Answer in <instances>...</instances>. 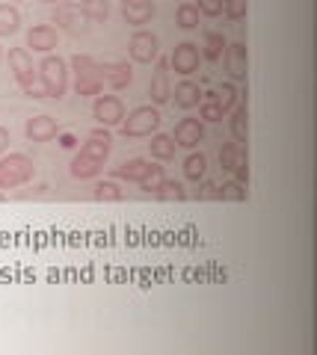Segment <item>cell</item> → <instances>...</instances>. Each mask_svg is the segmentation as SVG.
I'll return each instance as SVG.
<instances>
[{
	"label": "cell",
	"instance_id": "1",
	"mask_svg": "<svg viewBox=\"0 0 317 355\" xmlns=\"http://www.w3.org/2000/svg\"><path fill=\"white\" fill-rule=\"evenodd\" d=\"M110 151H113V133H110V128L98 125L95 130H89V139L80 146V151L71 157V166H69L71 178H78V181H92V178H98L107 166V160H110Z\"/></svg>",
	"mask_w": 317,
	"mask_h": 355
},
{
	"label": "cell",
	"instance_id": "2",
	"mask_svg": "<svg viewBox=\"0 0 317 355\" xmlns=\"http://www.w3.org/2000/svg\"><path fill=\"white\" fill-rule=\"evenodd\" d=\"M39 86H42V95L51 98V101H62L65 92H69V62L62 57H53V53H45V60L39 65Z\"/></svg>",
	"mask_w": 317,
	"mask_h": 355
},
{
	"label": "cell",
	"instance_id": "3",
	"mask_svg": "<svg viewBox=\"0 0 317 355\" xmlns=\"http://www.w3.org/2000/svg\"><path fill=\"white\" fill-rule=\"evenodd\" d=\"M36 178V163L24 151H9L0 154V193L18 190Z\"/></svg>",
	"mask_w": 317,
	"mask_h": 355
},
{
	"label": "cell",
	"instance_id": "4",
	"mask_svg": "<svg viewBox=\"0 0 317 355\" xmlns=\"http://www.w3.org/2000/svg\"><path fill=\"white\" fill-rule=\"evenodd\" d=\"M69 69L74 71V92L80 98H95L104 92L101 69H98V60H92L89 53H74L69 60Z\"/></svg>",
	"mask_w": 317,
	"mask_h": 355
},
{
	"label": "cell",
	"instance_id": "5",
	"mask_svg": "<svg viewBox=\"0 0 317 355\" xmlns=\"http://www.w3.org/2000/svg\"><path fill=\"white\" fill-rule=\"evenodd\" d=\"M9 69H12L15 83L21 86V92L27 98H45L39 86V69L33 65V57L27 48H12L9 51Z\"/></svg>",
	"mask_w": 317,
	"mask_h": 355
},
{
	"label": "cell",
	"instance_id": "6",
	"mask_svg": "<svg viewBox=\"0 0 317 355\" xmlns=\"http://www.w3.org/2000/svg\"><path fill=\"white\" fill-rule=\"evenodd\" d=\"M157 128H160V110L155 104H143V107L125 113L122 125H119V133H122L125 139H143V137L157 133Z\"/></svg>",
	"mask_w": 317,
	"mask_h": 355
},
{
	"label": "cell",
	"instance_id": "7",
	"mask_svg": "<svg viewBox=\"0 0 317 355\" xmlns=\"http://www.w3.org/2000/svg\"><path fill=\"white\" fill-rule=\"evenodd\" d=\"M51 24H57V30L69 33V36H86V33L92 30L89 15H86L78 3H71V0H62V3L53 6Z\"/></svg>",
	"mask_w": 317,
	"mask_h": 355
},
{
	"label": "cell",
	"instance_id": "8",
	"mask_svg": "<svg viewBox=\"0 0 317 355\" xmlns=\"http://www.w3.org/2000/svg\"><path fill=\"white\" fill-rule=\"evenodd\" d=\"M128 57H130V62H139V65H151V62H155L160 57L157 33L139 27L134 36H130V42H128Z\"/></svg>",
	"mask_w": 317,
	"mask_h": 355
},
{
	"label": "cell",
	"instance_id": "9",
	"mask_svg": "<svg viewBox=\"0 0 317 355\" xmlns=\"http://www.w3.org/2000/svg\"><path fill=\"white\" fill-rule=\"evenodd\" d=\"M125 101L119 95H95V104H92V116L101 128H119L125 119Z\"/></svg>",
	"mask_w": 317,
	"mask_h": 355
},
{
	"label": "cell",
	"instance_id": "10",
	"mask_svg": "<svg viewBox=\"0 0 317 355\" xmlns=\"http://www.w3.org/2000/svg\"><path fill=\"white\" fill-rule=\"evenodd\" d=\"M223 62H225V74L232 83H246L249 74V48L243 42H228L223 51Z\"/></svg>",
	"mask_w": 317,
	"mask_h": 355
},
{
	"label": "cell",
	"instance_id": "11",
	"mask_svg": "<svg viewBox=\"0 0 317 355\" xmlns=\"http://www.w3.org/2000/svg\"><path fill=\"white\" fill-rule=\"evenodd\" d=\"M220 166H223V172L234 175V181L249 187V154L243 151V146L225 142V146L220 148Z\"/></svg>",
	"mask_w": 317,
	"mask_h": 355
},
{
	"label": "cell",
	"instance_id": "12",
	"mask_svg": "<svg viewBox=\"0 0 317 355\" xmlns=\"http://www.w3.org/2000/svg\"><path fill=\"white\" fill-rule=\"evenodd\" d=\"M199 62H202L199 44L181 42V44H175V51L169 57V69H175V74H181V77H190V74L199 71Z\"/></svg>",
	"mask_w": 317,
	"mask_h": 355
},
{
	"label": "cell",
	"instance_id": "13",
	"mask_svg": "<svg viewBox=\"0 0 317 355\" xmlns=\"http://www.w3.org/2000/svg\"><path fill=\"white\" fill-rule=\"evenodd\" d=\"M98 69H101V80L104 86H110L113 92H122L134 83V65L128 60H116V62H98Z\"/></svg>",
	"mask_w": 317,
	"mask_h": 355
},
{
	"label": "cell",
	"instance_id": "14",
	"mask_svg": "<svg viewBox=\"0 0 317 355\" xmlns=\"http://www.w3.org/2000/svg\"><path fill=\"white\" fill-rule=\"evenodd\" d=\"M172 139H175V146L178 148H187V151L199 148V142H205V121L196 119V116L181 119L178 125H175Z\"/></svg>",
	"mask_w": 317,
	"mask_h": 355
},
{
	"label": "cell",
	"instance_id": "15",
	"mask_svg": "<svg viewBox=\"0 0 317 355\" xmlns=\"http://www.w3.org/2000/svg\"><path fill=\"white\" fill-rule=\"evenodd\" d=\"M151 104L160 107L172 98V83H169V60H155V74H151V86H148Z\"/></svg>",
	"mask_w": 317,
	"mask_h": 355
},
{
	"label": "cell",
	"instance_id": "16",
	"mask_svg": "<svg viewBox=\"0 0 317 355\" xmlns=\"http://www.w3.org/2000/svg\"><path fill=\"white\" fill-rule=\"evenodd\" d=\"M27 48L36 53H53L60 48V30L53 24H36L27 30Z\"/></svg>",
	"mask_w": 317,
	"mask_h": 355
},
{
	"label": "cell",
	"instance_id": "17",
	"mask_svg": "<svg viewBox=\"0 0 317 355\" xmlns=\"http://www.w3.org/2000/svg\"><path fill=\"white\" fill-rule=\"evenodd\" d=\"M157 12V6H155V0H122V18H125V24L130 27H146L151 18H155Z\"/></svg>",
	"mask_w": 317,
	"mask_h": 355
},
{
	"label": "cell",
	"instance_id": "18",
	"mask_svg": "<svg viewBox=\"0 0 317 355\" xmlns=\"http://www.w3.org/2000/svg\"><path fill=\"white\" fill-rule=\"evenodd\" d=\"M57 133H60L57 121H53L51 116H45V113H39V116L27 119V125H24V137H27V142H51L53 137H57Z\"/></svg>",
	"mask_w": 317,
	"mask_h": 355
},
{
	"label": "cell",
	"instance_id": "19",
	"mask_svg": "<svg viewBox=\"0 0 317 355\" xmlns=\"http://www.w3.org/2000/svg\"><path fill=\"white\" fill-rule=\"evenodd\" d=\"M228 128H232V137H234L237 146L249 142V98L240 101L232 113H228Z\"/></svg>",
	"mask_w": 317,
	"mask_h": 355
},
{
	"label": "cell",
	"instance_id": "20",
	"mask_svg": "<svg viewBox=\"0 0 317 355\" xmlns=\"http://www.w3.org/2000/svg\"><path fill=\"white\" fill-rule=\"evenodd\" d=\"M148 166H151V160H146V157H130V160H125L122 166H116V169H113V178H119V181L139 184V181L146 178Z\"/></svg>",
	"mask_w": 317,
	"mask_h": 355
},
{
	"label": "cell",
	"instance_id": "21",
	"mask_svg": "<svg viewBox=\"0 0 317 355\" xmlns=\"http://www.w3.org/2000/svg\"><path fill=\"white\" fill-rule=\"evenodd\" d=\"M202 89H199V83H193V80H181L178 86H175V92H172V98H175V107H181V110H193V107H199L202 104Z\"/></svg>",
	"mask_w": 317,
	"mask_h": 355
},
{
	"label": "cell",
	"instance_id": "22",
	"mask_svg": "<svg viewBox=\"0 0 317 355\" xmlns=\"http://www.w3.org/2000/svg\"><path fill=\"white\" fill-rule=\"evenodd\" d=\"M175 139L169 137V133H151V142H148V151L151 157H155L157 163H169L175 160Z\"/></svg>",
	"mask_w": 317,
	"mask_h": 355
},
{
	"label": "cell",
	"instance_id": "23",
	"mask_svg": "<svg viewBox=\"0 0 317 355\" xmlns=\"http://www.w3.org/2000/svg\"><path fill=\"white\" fill-rule=\"evenodd\" d=\"M21 30V12L15 3H0V39H9Z\"/></svg>",
	"mask_w": 317,
	"mask_h": 355
},
{
	"label": "cell",
	"instance_id": "24",
	"mask_svg": "<svg viewBox=\"0 0 317 355\" xmlns=\"http://www.w3.org/2000/svg\"><path fill=\"white\" fill-rule=\"evenodd\" d=\"M205 172H207V157L202 151H190V157L184 160V178H187V181H193V184H199L202 178H205Z\"/></svg>",
	"mask_w": 317,
	"mask_h": 355
},
{
	"label": "cell",
	"instance_id": "25",
	"mask_svg": "<svg viewBox=\"0 0 317 355\" xmlns=\"http://www.w3.org/2000/svg\"><path fill=\"white\" fill-rule=\"evenodd\" d=\"M175 24L181 30H196L199 27V9H196L193 0H181L178 9H175Z\"/></svg>",
	"mask_w": 317,
	"mask_h": 355
},
{
	"label": "cell",
	"instance_id": "26",
	"mask_svg": "<svg viewBox=\"0 0 317 355\" xmlns=\"http://www.w3.org/2000/svg\"><path fill=\"white\" fill-rule=\"evenodd\" d=\"M155 198H160V202H184V198H187V190H184V184L175 181V178H163Z\"/></svg>",
	"mask_w": 317,
	"mask_h": 355
},
{
	"label": "cell",
	"instance_id": "27",
	"mask_svg": "<svg viewBox=\"0 0 317 355\" xmlns=\"http://www.w3.org/2000/svg\"><path fill=\"white\" fill-rule=\"evenodd\" d=\"M225 36L223 33H205V51H202V57L205 60H211V62H220L223 60V51H225Z\"/></svg>",
	"mask_w": 317,
	"mask_h": 355
},
{
	"label": "cell",
	"instance_id": "28",
	"mask_svg": "<svg viewBox=\"0 0 317 355\" xmlns=\"http://www.w3.org/2000/svg\"><path fill=\"white\" fill-rule=\"evenodd\" d=\"M237 86L228 80V83H223L220 89H216V104H220V110H223V116H228L232 113V110L237 107Z\"/></svg>",
	"mask_w": 317,
	"mask_h": 355
},
{
	"label": "cell",
	"instance_id": "29",
	"mask_svg": "<svg viewBox=\"0 0 317 355\" xmlns=\"http://www.w3.org/2000/svg\"><path fill=\"white\" fill-rule=\"evenodd\" d=\"M199 119L202 121H223V110L216 104V92H207L202 95V104H199Z\"/></svg>",
	"mask_w": 317,
	"mask_h": 355
},
{
	"label": "cell",
	"instance_id": "30",
	"mask_svg": "<svg viewBox=\"0 0 317 355\" xmlns=\"http://www.w3.org/2000/svg\"><path fill=\"white\" fill-rule=\"evenodd\" d=\"M163 178H166L163 166H160V163H151V166H148V172H146V178L139 181V190L148 193V196H155V193H157V187L163 184Z\"/></svg>",
	"mask_w": 317,
	"mask_h": 355
},
{
	"label": "cell",
	"instance_id": "31",
	"mask_svg": "<svg viewBox=\"0 0 317 355\" xmlns=\"http://www.w3.org/2000/svg\"><path fill=\"white\" fill-rule=\"evenodd\" d=\"M78 6L89 15V21H107L110 18V0H80Z\"/></svg>",
	"mask_w": 317,
	"mask_h": 355
},
{
	"label": "cell",
	"instance_id": "32",
	"mask_svg": "<svg viewBox=\"0 0 317 355\" xmlns=\"http://www.w3.org/2000/svg\"><path fill=\"white\" fill-rule=\"evenodd\" d=\"M95 198L98 202H122L125 193H122V187H119L116 181H98L95 184Z\"/></svg>",
	"mask_w": 317,
	"mask_h": 355
},
{
	"label": "cell",
	"instance_id": "33",
	"mask_svg": "<svg viewBox=\"0 0 317 355\" xmlns=\"http://www.w3.org/2000/svg\"><path fill=\"white\" fill-rule=\"evenodd\" d=\"M249 198V190H246V184H240V181H225L220 187V202H246Z\"/></svg>",
	"mask_w": 317,
	"mask_h": 355
},
{
	"label": "cell",
	"instance_id": "34",
	"mask_svg": "<svg viewBox=\"0 0 317 355\" xmlns=\"http://www.w3.org/2000/svg\"><path fill=\"white\" fill-rule=\"evenodd\" d=\"M249 12V0H223V15L228 21H243Z\"/></svg>",
	"mask_w": 317,
	"mask_h": 355
},
{
	"label": "cell",
	"instance_id": "35",
	"mask_svg": "<svg viewBox=\"0 0 317 355\" xmlns=\"http://www.w3.org/2000/svg\"><path fill=\"white\" fill-rule=\"evenodd\" d=\"M196 9H199V15H205V18H220L223 15V0H199Z\"/></svg>",
	"mask_w": 317,
	"mask_h": 355
},
{
	"label": "cell",
	"instance_id": "36",
	"mask_svg": "<svg viewBox=\"0 0 317 355\" xmlns=\"http://www.w3.org/2000/svg\"><path fill=\"white\" fill-rule=\"evenodd\" d=\"M196 198H202V202H220V184L205 181L199 190H196Z\"/></svg>",
	"mask_w": 317,
	"mask_h": 355
},
{
	"label": "cell",
	"instance_id": "37",
	"mask_svg": "<svg viewBox=\"0 0 317 355\" xmlns=\"http://www.w3.org/2000/svg\"><path fill=\"white\" fill-rule=\"evenodd\" d=\"M9 151V130L0 125V154H6Z\"/></svg>",
	"mask_w": 317,
	"mask_h": 355
},
{
	"label": "cell",
	"instance_id": "38",
	"mask_svg": "<svg viewBox=\"0 0 317 355\" xmlns=\"http://www.w3.org/2000/svg\"><path fill=\"white\" fill-rule=\"evenodd\" d=\"M62 148H74V137H62Z\"/></svg>",
	"mask_w": 317,
	"mask_h": 355
},
{
	"label": "cell",
	"instance_id": "39",
	"mask_svg": "<svg viewBox=\"0 0 317 355\" xmlns=\"http://www.w3.org/2000/svg\"><path fill=\"white\" fill-rule=\"evenodd\" d=\"M42 3H51V6H57V3H62V0H42Z\"/></svg>",
	"mask_w": 317,
	"mask_h": 355
},
{
	"label": "cell",
	"instance_id": "40",
	"mask_svg": "<svg viewBox=\"0 0 317 355\" xmlns=\"http://www.w3.org/2000/svg\"><path fill=\"white\" fill-rule=\"evenodd\" d=\"M0 202H6V193H0Z\"/></svg>",
	"mask_w": 317,
	"mask_h": 355
},
{
	"label": "cell",
	"instance_id": "41",
	"mask_svg": "<svg viewBox=\"0 0 317 355\" xmlns=\"http://www.w3.org/2000/svg\"><path fill=\"white\" fill-rule=\"evenodd\" d=\"M9 3H21V0H9Z\"/></svg>",
	"mask_w": 317,
	"mask_h": 355
},
{
	"label": "cell",
	"instance_id": "42",
	"mask_svg": "<svg viewBox=\"0 0 317 355\" xmlns=\"http://www.w3.org/2000/svg\"><path fill=\"white\" fill-rule=\"evenodd\" d=\"M0 60H3V48H0Z\"/></svg>",
	"mask_w": 317,
	"mask_h": 355
}]
</instances>
